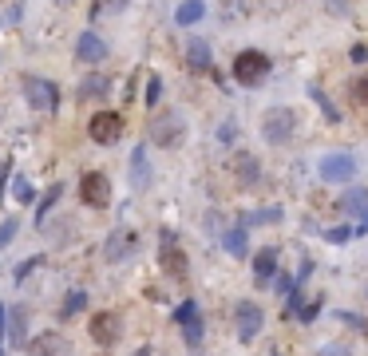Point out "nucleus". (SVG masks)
Returning <instances> with one entry per match:
<instances>
[{
    "label": "nucleus",
    "instance_id": "obj_15",
    "mask_svg": "<svg viewBox=\"0 0 368 356\" xmlns=\"http://www.w3.org/2000/svg\"><path fill=\"white\" fill-rule=\"evenodd\" d=\"M222 246H226L230 257H249V237H246V226H230L222 234Z\"/></svg>",
    "mask_w": 368,
    "mask_h": 356
},
{
    "label": "nucleus",
    "instance_id": "obj_6",
    "mask_svg": "<svg viewBox=\"0 0 368 356\" xmlns=\"http://www.w3.org/2000/svg\"><path fill=\"white\" fill-rule=\"evenodd\" d=\"M261 321H266V313H261L254 301H238L234 305V328H238V340H254V336L261 333Z\"/></svg>",
    "mask_w": 368,
    "mask_h": 356
},
{
    "label": "nucleus",
    "instance_id": "obj_30",
    "mask_svg": "<svg viewBox=\"0 0 368 356\" xmlns=\"http://www.w3.org/2000/svg\"><path fill=\"white\" fill-rule=\"evenodd\" d=\"M16 230H20V226H16V218H8V222H4V226H0V249L8 246L12 237H16Z\"/></svg>",
    "mask_w": 368,
    "mask_h": 356
},
{
    "label": "nucleus",
    "instance_id": "obj_18",
    "mask_svg": "<svg viewBox=\"0 0 368 356\" xmlns=\"http://www.w3.org/2000/svg\"><path fill=\"white\" fill-rule=\"evenodd\" d=\"M202 12H206V4H202V0H182L179 12H174V20H179L182 28H190V24H198V20H202Z\"/></svg>",
    "mask_w": 368,
    "mask_h": 356
},
{
    "label": "nucleus",
    "instance_id": "obj_28",
    "mask_svg": "<svg viewBox=\"0 0 368 356\" xmlns=\"http://www.w3.org/2000/svg\"><path fill=\"white\" fill-rule=\"evenodd\" d=\"M190 316H198V305H194V301H182V305L174 309V321H179V325H186Z\"/></svg>",
    "mask_w": 368,
    "mask_h": 356
},
{
    "label": "nucleus",
    "instance_id": "obj_35",
    "mask_svg": "<svg viewBox=\"0 0 368 356\" xmlns=\"http://www.w3.org/2000/svg\"><path fill=\"white\" fill-rule=\"evenodd\" d=\"M36 266H40V257H32V261H24V266L16 269V281H24V277H28V273H32V269H36Z\"/></svg>",
    "mask_w": 368,
    "mask_h": 356
},
{
    "label": "nucleus",
    "instance_id": "obj_9",
    "mask_svg": "<svg viewBox=\"0 0 368 356\" xmlns=\"http://www.w3.org/2000/svg\"><path fill=\"white\" fill-rule=\"evenodd\" d=\"M159 266L167 269L174 281H186V273H190V266H186V254L179 249V242L170 234H162V246H159Z\"/></svg>",
    "mask_w": 368,
    "mask_h": 356
},
{
    "label": "nucleus",
    "instance_id": "obj_23",
    "mask_svg": "<svg viewBox=\"0 0 368 356\" xmlns=\"http://www.w3.org/2000/svg\"><path fill=\"white\" fill-rule=\"evenodd\" d=\"M202 333H206V328H202V316H190L186 325H182V336H186L190 352H198V348H202Z\"/></svg>",
    "mask_w": 368,
    "mask_h": 356
},
{
    "label": "nucleus",
    "instance_id": "obj_5",
    "mask_svg": "<svg viewBox=\"0 0 368 356\" xmlns=\"http://www.w3.org/2000/svg\"><path fill=\"white\" fill-rule=\"evenodd\" d=\"M88 333H91V340L100 348H111V345H119V336H123V321L115 313H95L88 321Z\"/></svg>",
    "mask_w": 368,
    "mask_h": 356
},
{
    "label": "nucleus",
    "instance_id": "obj_25",
    "mask_svg": "<svg viewBox=\"0 0 368 356\" xmlns=\"http://www.w3.org/2000/svg\"><path fill=\"white\" fill-rule=\"evenodd\" d=\"M273 222H281V206H261L246 218V226H273Z\"/></svg>",
    "mask_w": 368,
    "mask_h": 356
},
{
    "label": "nucleus",
    "instance_id": "obj_2",
    "mask_svg": "<svg viewBox=\"0 0 368 356\" xmlns=\"http://www.w3.org/2000/svg\"><path fill=\"white\" fill-rule=\"evenodd\" d=\"M182 135H186V127H182L179 111H162V115L150 119V143H155V147H162V150L179 147Z\"/></svg>",
    "mask_w": 368,
    "mask_h": 356
},
{
    "label": "nucleus",
    "instance_id": "obj_3",
    "mask_svg": "<svg viewBox=\"0 0 368 356\" xmlns=\"http://www.w3.org/2000/svg\"><path fill=\"white\" fill-rule=\"evenodd\" d=\"M321 178L325 182H333V186H340V182H352V174H357V158L348 155V150H333V155L321 158Z\"/></svg>",
    "mask_w": 368,
    "mask_h": 356
},
{
    "label": "nucleus",
    "instance_id": "obj_27",
    "mask_svg": "<svg viewBox=\"0 0 368 356\" xmlns=\"http://www.w3.org/2000/svg\"><path fill=\"white\" fill-rule=\"evenodd\" d=\"M12 194L20 198V202H32V194H36V190H32V182L24 174H16V178H12Z\"/></svg>",
    "mask_w": 368,
    "mask_h": 356
},
{
    "label": "nucleus",
    "instance_id": "obj_36",
    "mask_svg": "<svg viewBox=\"0 0 368 356\" xmlns=\"http://www.w3.org/2000/svg\"><path fill=\"white\" fill-rule=\"evenodd\" d=\"M0 333H8V305H0Z\"/></svg>",
    "mask_w": 368,
    "mask_h": 356
},
{
    "label": "nucleus",
    "instance_id": "obj_7",
    "mask_svg": "<svg viewBox=\"0 0 368 356\" xmlns=\"http://www.w3.org/2000/svg\"><path fill=\"white\" fill-rule=\"evenodd\" d=\"M88 135L95 138L100 147H111V143H119V135H123V115H119V111H100V115L91 119Z\"/></svg>",
    "mask_w": 368,
    "mask_h": 356
},
{
    "label": "nucleus",
    "instance_id": "obj_37",
    "mask_svg": "<svg viewBox=\"0 0 368 356\" xmlns=\"http://www.w3.org/2000/svg\"><path fill=\"white\" fill-rule=\"evenodd\" d=\"M357 218H360V230H364V226H368V206H364V210H360V214H357Z\"/></svg>",
    "mask_w": 368,
    "mask_h": 356
},
{
    "label": "nucleus",
    "instance_id": "obj_26",
    "mask_svg": "<svg viewBox=\"0 0 368 356\" xmlns=\"http://www.w3.org/2000/svg\"><path fill=\"white\" fill-rule=\"evenodd\" d=\"M60 194H64V186H52L48 194L40 198V206H36V214H40V226H44V214H48V210L56 206V202H60Z\"/></svg>",
    "mask_w": 368,
    "mask_h": 356
},
{
    "label": "nucleus",
    "instance_id": "obj_22",
    "mask_svg": "<svg viewBox=\"0 0 368 356\" xmlns=\"http://www.w3.org/2000/svg\"><path fill=\"white\" fill-rule=\"evenodd\" d=\"M186 59H190V68H194V71H206V68H210V48L202 44V40H190Z\"/></svg>",
    "mask_w": 368,
    "mask_h": 356
},
{
    "label": "nucleus",
    "instance_id": "obj_17",
    "mask_svg": "<svg viewBox=\"0 0 368 356\" xmlns=\"http://www.w3.org/2000/svg\"><path fill=\"white\" fill-rule=\"evenodd\" d=\"M131 182H135V190H147L150 186V162L143 150H135L131 155Z\"/></svg>",
    "mask_w": 368,
    "mask_h": 356
},
{
    "label": "nucleus",
    "instance_id": "obj_33",
    "mask_svg": "<svg viewBox=\"0 0 368 356\" xmlns=\"http://www.w3.org/2000/svg\"><path fill=\"white\" fill-rule=\"evenodd\" d=\"M317 356H352V352H348L345 345H325V348H321Z\"/></svg>",
    "mask_w": 368,
    "mask_h": 356
},
{
    "label": "nucleus",
    "instance_id": "obj_24",
    "mask_svg": "<svg viewBox=\"0 0 368 356\" xmlns=\"http://www.w3.org/2000/svg\"><path fill=\"white\" fill-rule=\"evenodd\" d=\"M368 206V190H345V198H340V210H345V214H360V210Z\"/></svg>",
    "mask_w": 368,
    "mask_h": 356
},
{
    "label": "nucleus",
    "instance_id": "obj_39",
    "mask_svg": "<svg viewBox=\"0 0 368 356\" xmlns=\"http://www.w3.org/2000/svg\"><path fill=\"white\" fill-rule=\"evenodd\" d=\"M139 356H150V352H139Z\"/></svg>",
    "mask_w": 368,
    "mask_h": 356
},
{
    "label": "nucleus",
    "instance_id": "obj_8",
    "mask_svg": "<svg viewBox=\"0 0 368 356\" xmlns=\"http://www.w3.org/2000/svg\"><path fill=\"white\" fill-rule=\"evenodd\" d=\"M80 198L88 202V206H95V210H103L111 202V182H107V174H100V170H88V174L80 178Z\"/></svg>",
    "mask_w": 368,
    "mask_h": 356
},
{
    "label": "nucleus",
    "instance_id": "obj_34",
    "mask_svg": "<svg viewBox=\"0 0 368 356\" xmlns=\"http://www.w3.org/2000/svg\"><path fill=\"white\" fill-rule=\"evenodd\" d=\"M352 237V230L348 226H337V230H328V242H348Z\"/></svg>",
    "mask_w": 368,
    "mask_h": 356
},
{
    "label": "nucleus",
    "instance_id": "obj_12",
    "mask_svg": "<svg viewBox=\"0 0 368 356\" xmlns=\"http://www.w3.org/2000/svg\"><path fill=\"white\" fill-rule=\"evenodd\" d=\"M135 246H139V237L131 234V230H115V234L107 237V246H103V257H107V261H123Z\"/></svg>",
    "mask_w": 368,
    "mask_h": 356
},
{
    "label": "nucleus",
    "instance_id": "obj_4",
    "mask_svg": "<svg viewBox=\"0 0 368 356\" xmlns=\"http://www.w3.org/2000/svg\"><path fill=\"white\" fill-rule=\"evenodd\" d=\"M266 76H269V59L261 56V52H242V56H234V79H238V83L254 88V83H261Z\"/></svg>",
    "mask_w": 368,
    "mask_h": 356
},
{
    "label": "nucleus",
    "instance_id": "obj_31",
    "mask_svg": "<svg viewBox=\"0 0 368 356\" xmlns=\"http://www.w3.org/2000/svg\"><path fill=\"white\" fill-rule=\"evenodd\" d=\"M352 99H357V103H364V107H368V71H364V76L357 79V88H352Z\"/></svg>",
    "mask_w": 368,
    "mask_h": 356
},
{
    "label": "nucleus",
    "instance_id": "obj_14",
    "mask_svg": "<svg viewBox=\"0 0 368 356\" xmlns=\"http://www.w3.org/2000/svg\"><path fill=\"white\" fill-rule=\"evenodd\" d=\"M28 352L32 356H68V340L60 333H44L36 340H28Z\"/></svg>",
    "mask_w": 368,
    "mask_h": 356
},
{
    "label": "nucleus",
    "instance_id": "obj_1",
    "mask_svg": "<svg viewBox=\"0 0 368 356\" xmlns=\"http://www.w3.org/2000/svg\"><path fill=\"white\" fill-rule=\"evenodd\" d=\"M297 135V111L293 107H269L261 115V138L273 147H285L289 138Z\"/></svg>",
    "mask_w": 368,
    "mask_h": 356
},
{
    "label": "nucleus",
    "instance_id": "obj_11",
    "mask_svg": "<svg viewBox=\"0 0 368 356\" xmlns=\"http://www.w3.org/2000/svg\"><path fill=\"white\" fill-rule=\"evenodd\" d=\"M76 59H80V64H100V59H107V44H103L95 32H80V40H76Z\"/></svg>",
    "mask_w": 368,
    "mask_h": 356
},
{
    "label": "nucleus",
    "instance_id": "obj_10",
    "mask_svg": "<svg viewBox=\"0 0 368 356\" xmlns=\"http://www.w3.org/2000/svg\"><path fill=\"white\" fill-rule=\"evenodd\" d=\"M24 91H28V103L36 111H52V107H56V83H48V79L24 76Z\"/></svg>",
    "mask_w": 368,
    "mask_h": 356
},
{
    "label": "nucleus",
    "instance_id": "obj_32",
    "mask_svg": "<svg viewBox=\"0 0 368 356\" xmlns=\"http://www.w3.org/2000/svg\"><path fill=\"white\" fill-rule=\"evenodd\" d=\"M317 309H321V301H309V305L301 309V316H297V321H317Z\"/></svg>",
    "mask_w": 368,
    "mask_h": 356
},
{
    "label": "nucleus",
    "instance_id": "obj_19",
    "mask_svg": "<svg viewBox=\"0 0 368 356\" xmlns=\"http://www.w3.org/2000/svg\"><path fill=\"white\" fill-rule=\"evenodd\" d=\"M111 91V79L107 76H88L80 83V99H103Z\"/></svg>",
    "mask_w": 368,
    "mask_h": 356
},
{
    "label": "nucleus",
    "instance_id": "obj_38",
    "mask_svg": "<svg viewBox=\"0 0 368 356\" xmlns=\"http://www.w3.org/2000/svg\"><path fill=\"white\" fill-rule=\"evenodd\" d=\"M103 4H111V8H123V0H100V8Z\"/></svg>",
    "mask_w": 368,
    "mask_h": 356
},
{
    "label": "nucleus",
    "instance_id": "obj_20",
    "mask_svg": "<svg viewBox=\"0 0 368 356\" xmlns=\"http://www.w3.org/2000/svg\"><path fill=\"white\" fill-rule=\"evenodd\" d=\"M83 309H88V293H83V289H71V293L64 297V305H60V316H64V321H71V316L83 313Z\"/></svg>",
    "mask_w": 368,
    "mask_h": 356
},
{
    "label": "nucleus",
    "instance_id": "obj_29",
    "mask_svg": "<svg viewBox=\"0 0 368 356\" xmlns=\"http://www.w3.org/2000/svg\"><path fill=\"white\" fill-rule=\"evenodd\" d=\"M159 99H162V79L150 76L147 79V103H159Z\"/></svg>",
    "mask_w": 368,
    "mask_h": 356
},
{
    "label": "nucleus",
    "instance_id": "obj_13",
    "mask_svg": "<svg viewBox=\"0 0 368 356\" xmlns=\"http://www.w3.org/2000/svg\"><path fill=\"white\" fill-rule=\"evenodd\" d=\"M8 340L12 348H28V309L24 305L8 309Z\"/></svg>",
    "mask_w": 368,
    "mask_h": 356
},
{
    "label": "nucleus",
    "instance_id": "obj_16",
    "mask_svg": "<svg viewBox=\"0 0 368 356\" xmlns=\"http://www.w3.org/2000/svg\"><path fill=\"white\" fill-rule=\"evenodd\" d=\"M273 273H278V249H273V246H269V249H258V254H254V277H258L261 285H266Z\"/></svg>",
    "mask_w": 368,
    "mask_h": 356
},
{
    "label": "nucleus",
    "instance_id": "obj_21",
    "mask_svg": "<svg viewBox=\"0 0 368 356\" xmlns=\"http://www.w3.org/2000/svg\"><path fill=\"white\" fill-rule=\"evenodd\" d=\"M234 167H238L242 186H254V182H258V158H254V155H238V158H234Z\"/></svg>",
    "mask_w": 368,
    "mask_h": 356
}]
</instances>
